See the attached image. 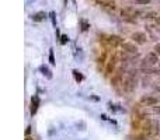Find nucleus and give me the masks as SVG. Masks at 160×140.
<instances>
[{"label":"nucleus","mask_w":160,"mask_h":140,"mask_svg":"<svg viewBox=\"0 0 160 140\" xmlns=\"http://www.w3.org/2000/svg\"><path fill=\"white\" fill-rule=\"evenodd\" d=\"M156 21H157V24H160V17H159V18L156 20Z\"/></svg>","instance_id":"24"},{"label":"nucleus","mask_w":160,"mask_h":140,"mask_svg":"<svg viewBox=\"0 0 160 140\" xmlns=\"http://www.w3.org/2000/svg\"><path fill=\"white\" fill-rule=\"evenodd\" d=\"M132 39H134V42H136V44L143 45L146 42V39H148V37H146L143 32H134L132 34Z\"/></svg>","instance_id":"7"},{"label":"nucleus","mask_w":160,"mask_h":140,"mask_svg":"<svg viewBox=\"0 0 160 140\" xmlns=\"http://www.w3.org/2000/svg\"><path fill=\"white\" fill-rule=\"evenodd\" d=\"M47 18V13L45 11H38L35 14H33V21L34 22H41Z\"/></svg>","instance_id":"9"},{"label":"nucleus","mask_w":160,"mask_h":140,"mask_svg":"<svg viewBox=\"0 0 160 140\" xmlns=\"http://www.w3.org/2000/svg\"><path fill=\"white\" fill-rule=\"evenodd\" d=\"M115 65H117V56L113 55L111 58L108 59V62H107V67H106V76H110V74L114 72V69H115Z\"/></svg>","instance_id":"5"},{"label":"nucleus","mask_w":160,"mask_h":140,"mask_svg":"<svg viewBox=\"0 0 160 140\" xmlns=\"http://www.w3.org/2000/svg\"><path fill=\"white\" fill-rule=\"evenodd\" d=\"M26 140H34V139H33V137H27Z\"/></svg>","instance_id":"23"},{"label":"nucleus","mask_w":160,"mask_h":140,"mask_svg":"<svg viewBox=\"0 0 160 140\" xmlns=\"http://www.w3.org/2000/svg\"><path fill=\"white\" fill-rule=\"evenodd\" d=\"M157 62H159V55L153 51V52H149V53L145 56V59H143V62H142L141 66H142L143 69H145V67H146V69H149V67L155 66Z\"/></svg>","instance_id":"1"},{"label":"nucleus","mask_w":160,"mask_h":140,"mask_svg":"<svg viewBox=\"0 0 160 140\" xmlns=\"http://www.w3.org/2000/svg\"><path fill=\"white\" fill-rule=\"evenodd\" d=\"M66 2H68V0H65V3H66Z\"/></svg>","instance_id":"25"},{"label":"nucleus","mask_w":160,"mask_h":140,"mask_svg":"<svg viewBox=\"0 0 160 140\" xmlns=\"http://www.w3.org/2000/svg\"><path fill=\"white\" fill-rule=\"evenodd\" d=\"M49 62H51V65H55V56H54V49H49Z\"/></svg>","instance_id":"15"},{"label":"nucleus","mask_w":160,"mask_h":140,"mask_svg":"<svg viewBox=\"0 0 160 140\" xmlns=\"http://www.w3.org/2000/svg\"><path fill=\"white\" fill-rule=\"evenodd\" d=\"M89 30V24L84 20H82V31H87Z\"/></svg>","instance_id":"17"},{"label":"nucleus","mask_w":160,"mask_h":140,"mask_svg":"<svg viewBox=\"0 0 160 140\" xmlns=\"http://www.w3.org/2000/svg\"><path fill=\"white\" fill-rule=\"evenodd\" d=\"M68 42H69V37H68V35H62V37H61V44L65 45V44H68Z\"/></svg>","instance_id":"16"},{"label":"nucleus","mask_w":160,"mask_h":140,"mask_svg":"<svg viewBox=\"0 0 160 140\" xmlns=\"http://www.w3.org/2000/svg\"><path fill=\"white\" fill-rule=\"evenodd\" d=\"M159 65H160V62H159Z\"/></svg>","instance_id":"26"},{"label":"nucleus","mask_w":160,"mask_h":140,"mask_svg":"<svg viewBox=\"0 0 160 140\" xmlns=\"http://www.w3.org/2000/svg\"><path fill=\"white\" fill-rule=\"evenodd\" d=\"M141 104L145 105V107H155L157 104V98H155L152 95H143L141 98Z\"/></svg>","instance_id":"4"},{"label":"nucleus","mask_w":160,"mask_h":140,"mask_svg":"<svg viewBox=\"0 0 160 140\" xmlns=\"http://www.w3.org/2000/svg\"><path fill=\"white\" fill-rule=\"evenodd\" d=\"M72 73H73V76H75V80H76L77 83H80V81H83V78H84V77H83V76H82V74L79 73V72H77V70H73Z\"/></svg>","instance_id":"14"},{"label":"nucleus","mask_w":160,"mask_h":140,"mask_svg":"<svg viewBox=\"0 0 160 140\" xmlns=\"http://www.w3.org/2000/svg\"><path fill=\"white\" fill-rule=\"evenodd\" d=\"M30 133H31V126H28V128L26 129V135H27V136H28Z\"/></svg>","instance_id":"22"},{"label":"nucleus","mask_w":160,"mask_h":140,"mask_svg":"<svg viewBox=\"0 0 160 140\" xmlns=\"http://www.w3.org/2000/svg\"><path fill=\"white\" fill-rule=\"evenodd\" d=\"M155 52H156L157 55L160 56V44H156V45H155Z\"/></svg>","instance_id":"20"},{"label":"nucleus","mask_w":160,"mask_h":140,"mask_svg":"<svg viewBox=\"0 0 160 140\" xmlns=\"http://www.w3.org/2000/svg\"><path fill=\"white\" fill-rule=\"evenodd\" d=\"M101 6L104 8H108V10H115V3L114 2H103L101 3Z\"/></svg>","instance_id":"12"},{"label":"nucleus","mask_w":160,"mask_h":140,"mask_svg":"<svg viewBox=\"0 0 160 140\" xmlns=\"http://www.w3.org/2000/svg\"><path fill=\"white\" fill-rule=\"evenodd\" d=\"M153 112L160 115V107H153Z\"/></svg>","instance_id":"21"},{"label":"nucleus","mask_w":160,"mask_h":140,"mask_svg":"<svg viewBox=\"0 0 160 140\" xmlns=\"http://www.w3.org/2000/svg\"><path fill=\"white\" fill-rule=\"evenodd\" d=\"M111 84L114 85V87H120L121 84H124V81H122V77H121V74H117V76H114L113 78H111Z\"/></svg>","instance_id":"10"},{"label":"nucleus","mask_w":160,"mask_h":140,"mask_svg":"<svg viewBox=\"0 0 160 140\" xmlns=\"http://www.w3.org/2000/svg\"><path fill=\"white\" fill-rule=\"evenodd\" d=\"M40 70L42 72V74H44V76H47V78H52V73L49 72V69H48L47 66H41Z\"/></svg>","instance_id":"13"},{"label":"nucleus","mask_w":160,"mask_h":140,"mask_svg":"<svg viewBox=\"0 0 160 140\" xmlns=\"http://www.w3.org/2000/svg\"><path fill=\"white\" fill-rule=\"evenodd\" d=\"M136 83H138V81H136V77H135L134 74H129V76L124 80V84H122L124 85V90L127 92H132L135 88H136Z\"/></svg>","instance_id":"2"},{"label":"nucleus","mask_w":160,"mask_h":140,"mask_svg":"<svg viewBox=\"0 0 160 140\" xmlns=\"http://www.w3.org/2000/svg\"><path fill=\"white\" fill-rule=\"evenodd\" d=\"M122 15H124V17H135V15H136V11L132 7H125V8H122Z\"/></svg>","instance_id":"11"},{"label":"nucleus","mask_w":160,"mask_h":140,"mask_svg":"<svg viewBox=\"0 0 160 140\" xmlns=\"http://www.w3.org/2000/svg\"><path fill=\"white\" fill-rule=\"evenodd\" d=\"M121 46H122V51L128 52V53H136L138 52V46L135 45V42H124Z\"/></svg>","instance_id":"6"},{"label":"nucleus","mask_w":160,"mask_h":140,"mask_svg":"<svg viewBox=\"0 0 160 140\" xmlns=\"http://www.w3.org/2000/svg\"><path fill=\"white\" fill-rule=\"evenodd\" d=\"M38 107H40V97H38V95H34L33 98H31V109H30L31 115H35V114H37Z\"/></svg>","instance_id":"8"},{"label":"nucleus","mask_w":160,"mask_h":140,"mask_svg":"<svg viewBox=\"0 0 160 140\" xmlns=\"http://www.w3.org/2000/svg\"><path fill=\"white\" fill-rule=\"evenodd\" d=\"M150 0H135V4H149Z\"/></svg>","instance_id":"18"},{"label":"nucleus","mask_w":160,"mask_h":140,"mask_svg":"<svg viewBox=\"0 0 160 140\" xmlns=\"http://www.w3.org/2000/svg\"><path fill=\"white\" fill-rule=\"evenodd\" d=\"M106 42L110 46H113V48H117V46H120V45L124 44V42H122V38L118 37V35H110V37H107Z\"/></svg>","instance_id":"3"},{"label":"nucleus","mask_w":160,"mask_h":140,"mask_svg":"<svg viewBox=\"0 0 160 140\" xmlns=\"http://www.w3.org/2000/svg\"><path fill=\"white\" fill-rule=\"evenodd\" d=\"M49 15H51V20H52V24H54L55 27H56V21H55V13L52 11V13H49Z\"/></svg>","instance_id":"19"}]
</instances>
